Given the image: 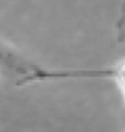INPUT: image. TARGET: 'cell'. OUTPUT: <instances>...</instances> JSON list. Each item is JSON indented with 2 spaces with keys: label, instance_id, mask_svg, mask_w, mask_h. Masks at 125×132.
<instances>
[{
  "label": "cell",
  "instance_id": "6da1fadb",
  "mask_svg": "<svg viewBox=\"0 0 125 132\" xmlns=\"http://www.w3.org/2000/svg\"><path fill=\"white\" fill-rule=\"evenodd\" d=\"M42 67L0 41V80L10 78L16 84H34Z\"/></svg>",
  "mask_w": 125,
  "mask_h": 132
},
{
  "label": "cell",
  "instance_id": "7a4b0ae2",
  "mask_svg": "<svg viewBox=\"0 0 125 132\" xmlns=\"http://www.w3.org/2000/svg\"><path fill=\"white\" fill-rule=\"evenodd\" d=\"M61 80H74V78H99V80H112L118 87L125 103V60L119 64L106 68H87V70H60ZM125 132V131H124Z\"/></svg>",
  "mask_w": 125,
  "mask_h": 132
}]
</instances>
